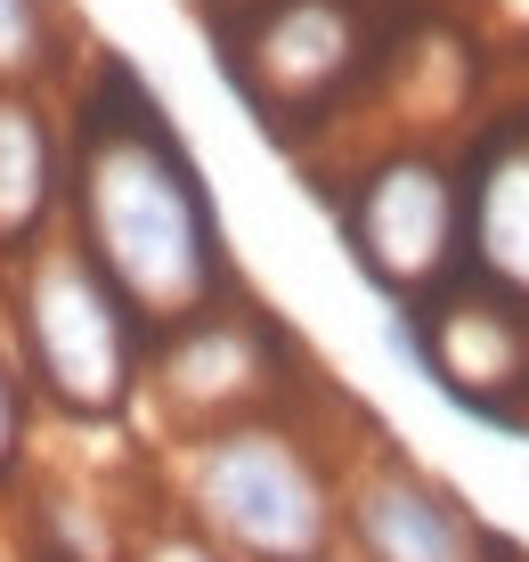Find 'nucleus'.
I'll list each match as a JSON object with an SVG mask.
<instances>
[{"mask_svg":"<svg viewBox=\"0 0 529 562\" xmlns=\"http://www.w3.org/2000/svg\"><path fill=\"white\" fill-rule=\"evenodd\" d=\"M74 221L82 254L106 269V285L155 326H195L221 310L228 261L221 221L195 180V155L164 123L155 90L123 57L98 66L82 99V164H74Z\"/></svg>","mask_w":529,"mask_h":562,"instance_id":"obj_1","label":"nucleus"},{"mask_svg":"<svg viewBox=\"0 0 529 562\" xmlns=\"http://www.w3.org/2000/svg\"><path fill=\"white\" fill-rule=\"evenodd\" d=\"M195 521L237 562H326L342 538V490L278 424H228L195 449Z\"/></svg>","mask_w":529,"mask_h":562,"instance_id":"obj_2","label":"nucleus"},{"mask_svg":"<svg viewBox=\"0 0 529 562\" xmlns=\"http://www.w3.org/2000/svg\"><path fill=\"white\" fill-rule=\"evenodd\" d=\"M25 359L57 408L114 416L139 367V310L114 294L90 254H42L25 278Z\"/></svg>","mask_w":529,"mask_h":562,"instance_id":"obj_3","label":"nucleus"},{"mask_svg":"<svg viewBox=\"0 0 529 562\" xmlns=\"http://www.w3.org/2000/svg\"><path fill=\"white\" fill-rule=\"evenodd\" d=\"M342 245L375 278L391 310H416V294L457 261L464 245V188L448 180L440 155H391L342 204Z\"/></svg>","mask_w":529,"mask_h":562,"instance_id":"obj_4","label":"nucleus"},{"mask_svg":"<svg viewBox=\"0 0 529 562\" xmlns=\"http://www.w3.org/2000/svg\"><path fill=\"white\" fill-rule=\"evenodd\" d=\"M342 538L359 562H488L497 530L464 514V497L407 457H375L342 481Z\"/></svg>","mask_w":529,"mask_h":562,"instance_id":"obj_5","label":"nucleus"},{"mask_svg":"<svg viewBox=\"0 0 529 562\" xmlns=\"http://www.w3.org/2000/svg\"><path fill=\"white\" fill-rule=\"evenodd\" d=\"M359 57V16L350 0H269L261 25L221 57L245 82V99L278 123V106H318Z\"/></svg>","mask_w":529,"mask_h":562,"instance_id":"obj_6","label":"nucleus"},{"mask_svg":"<svg viewBox=\"0 0 529 562\" xmlns=\"http://www.w3.org/2000/svg\"><path fill=\"white\" fill-rule=\"evenodd\" d=\"M473 228H481L488 278L529 302V123L488 147V164L473 180Z\"/></svg>","mask_w":529,"mask_h":562,"instance_id":"obj_7","label":"nucleus"},{"mask_svg":"<svg viewBox=\"0 0 529 562\" xmlns=\"http://www.w3.org/2000/svg\"><path fill=\"white\" fill-rule=\"evenodd\" d=\"M261 342H252L245 318H228V310H212V318L180 326V351H171V392L195 400V408H221V400H245L261 392Z\"/></svg>","mask_w":529,"mask_h":562,"instance_id":"obj_8","label":"nucleus"},{"mask_svg":"<svg viewBox=\"0 0 529 562\" xmlns=\"http://www.w3.org/2000/svg\"><path fill=\"white\" fill-rule=\"evenodd\" d=\"M49 196H57V147H49L42 106L0 99V245L33 237Z\"/></svg>","mask_w":529,"mask_h":562,"instance_id":"obj_9","label":"nucleus"},{"mask_svg":"<svg viewBox=\"0 0 529 562\" xmlns=\"http://www.w3.org/2000/svg\"><path fill=\"white\" fill-rule=\"evenodd\" d=\"M49 57V0H0V74H33Z\"/></svg>","mask_w":529,"mask_h":562,"instance_id":"obj_10","label":"nucleus"},{"mask_svg":"<svg viewBox=\"0 0 529 562\" xmlns=\"http://www.w3.org/2000/svg\"><path fill=\"white\" fill-rule=\"evenodd\" d=\"M16 424H25V400H16V375L0 367V473L16 464Z\"/></svg>","mask_w":529,"mask_h":562,"instance_id":"obj_11","label":"nucleus"},{"mask_svg":"<svg viewBox=\"0 0 529 562\" xmlns=\"http://www.w3.org/2000/svg\"><path fill=\"white\" fill-rule=\"evenodd\" d=\"M139 562H228V554L212 547V538H155Z\"/></svg>","mask_w":529,"mask_h":562,"instance_id":"obj_12","label":"nucleus"},{"mask_svg":"<svg viewBox=\"0 0 529 562\" xmlns=\"http://www.w3.org/2000/svg\"><path fill=\"white\" fill-rule=\"evenodd\" d=\"M326 562H359V554H326Z\"/></svg>","mask_w":529,"mask_h":562,"instance_id":"obj_13","label":"nucleus"}]
</instances>
